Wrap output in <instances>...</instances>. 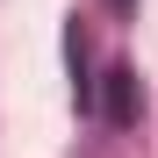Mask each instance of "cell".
I'll use <instances>...</instances> for the list:
<instances>
[{
    "mask_svg": "<svg viewBox=\"0 0 158 158\" xmlns=\"http://www.w3.org/2000/svg\"><path fill=\"white\" fill-rule=\"evenodd\" d=\"M108 122H137V72H108Z\"/></svg>",
    "mask_w": 158,
    "mask_h": 158,
    "instance_id": "1",
    "label": "cell"
},
{
    "mask_svg": "<svg viewBox=\"0 0 158 158\" xmlns=\"http://www.w3.org/2000/svg\"><path fill=\"white\" fill-rule=\"evenodd\" d=\"M108 7H115V15H129V7H137V0H108Z\"/></svg>",
    "mask_w": 158,
    "mask_h": 158,
    "instance_id": "2",
    "label": "cell"
}]
</instances>
